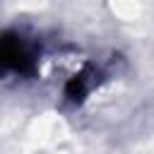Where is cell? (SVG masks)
Segmentation results:
<instances>
[{"label":"cell","mask_w":154,"mask_h":154,"mask_svg":"<svg viewBox=\"0 0 154 154\" xmlns=\"http://www.w3.org/2000/svg\"><path fill=\"white\" fill-rule=\"evenodd\" d=\"M34 67V55L26 43L14 34L0 36V72H19L26 75Z\"/></svg>","instance_id":"1"}]
</instances>
